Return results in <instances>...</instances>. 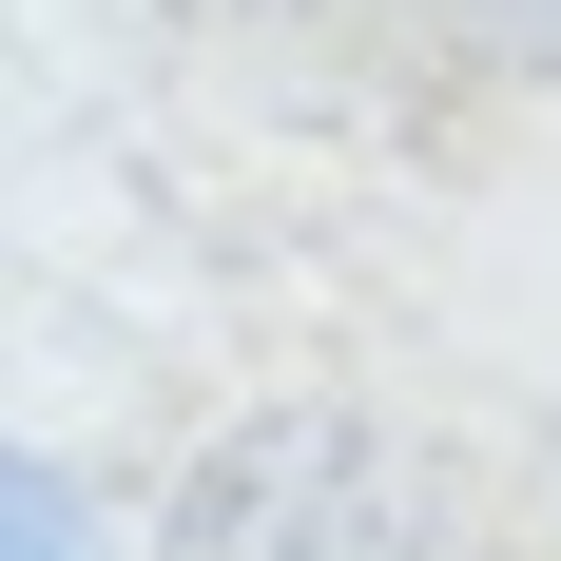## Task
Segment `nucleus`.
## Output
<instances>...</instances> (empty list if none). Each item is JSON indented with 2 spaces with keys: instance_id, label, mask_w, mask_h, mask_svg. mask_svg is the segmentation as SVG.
I'll use <instances>...</instances> for the list:
<instances>
[{
  "instance_id": "obj_2",
  "label": "nucleus",
  "mask_w": 561,
  "mask_h": 561,
  "mask_svg": "<svg viewBox=\"0 0 561 561\" xmlns=\"http://www.w3.org/2000/svg\"><path fill=\"white\" fill-rule=\"evenodd\" d=\"M0 561H98V523H78V484L39 446H0Z\"/></svg>"
},
{
  "instance_id": "obj_1",
  "label": "nucleus",
  "mask_w": 561,
  "mask_h": 561,
  "mask_svg": "<svg viewBox=\"0 0 561 561\" xmlns=\"http://www.w3.org/2000/svg\"><path fill=\"white\" fill-rule=\"evenodd\" d=\"M156 561H465V542H446V484H426L388 426H348V407H272V426L194 446Z\"/></svg>"
}]
</instances>
